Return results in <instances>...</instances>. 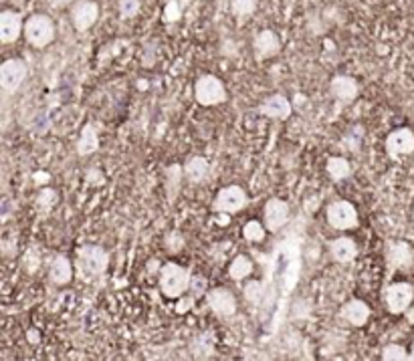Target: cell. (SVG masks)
I'll return each instance as SVG.
<instances>
[{
	"mask_svg": "<svg viewBox=\"0 0 414 361\" xmlns=\"http://www.w3.org/2000/svg\"><path fill=\"white\" fill-rule=\"evenodd\" d=\"M386 263L390 271H406L414 263V250L404 240H392L386 244Z\"/></svg>",
	"mask_w": 414,
	"mask_h": 361,
	"instance_id": "9",
	"label": "cell"
},
{
	"mask_svg": "<svg viewBox=\"0 0 414 361\" xmlns=\"http://www.w3.org/2000/svg\"><path fill=\"white\" fill-rule=\"evenodd\" d=\"M410 360L414 361V343H413V348H410Z\"/></svg>",
	"mask_w": 414,
	"mask_h": 361,
	"instance_id": "39",
	"label": "cell"
},
{
	"mask_svg": "<svg viewBox=\"0 0 414 361\" xmlns=\"http://www.w3.org/2000/svg\"><path fill=\"white\" fill-rule=\"evenodd\" d=\"M414 152V134L408 127L394 129L386 138V153L390 160H400L402 155H408Z\"/></svg>",
	"mask_w": 414,
	"mask_h": 361,
	"instance_id": "11",
	"label": "cell"
},
{
	"mask_svg": "<svg viewBox=\"0 0 414 361\" xmlns=\"http://www.w3.org/2000/svg\"><path fill=\"white\" fill-rule=\"evenodd\" d=\"M194 99L204 107H215L227 101V89L215 75H202L194 83Z\"/></svg>",
	"mask_w": 414,
	"mask_h": 361,
	"instance_id": "4",
	"label": "cell"
},
{
	"mask_svg": "<svg viewBox=\"0 0 414 361\" xmlns=\"http://www.w3.org/2000/svg\"><path fill=\"white\" fill-rule=\"evenodd\" d=\"M414 301V287L410 283H392L384 292V307L392 315H402L408 313Z\"/></svg>",
	"mask_w": 414,
	"mask_h": 361,
	"instance_id": "5",
	"label": "cell"
},
{
	"mask_svg": "<svg viewBox=\"0 0 414 361\" xmlns=\"http://www.w3.org/2000/svg\"><path fill=\"white\" fill-rule=\"evenodd\" d=\"M253 51H255V59L257 61H267L275 57L279 51H281V39L279 35L271 30V28H265L261 30L255 41H253Z\"/></svg>",
	"mask_w": 414,
	"mask_h": 361,
	"instance_id": "13",
	"label": "cell"
},
{
	"mask_svg": "<svg viewBox=\"0 0 414 361\" xmlns=\"http://www.w3.org/2000/svg\"><path fill=\"white\" fill-rule=\"evenodd\" d=\"M265 232H267V226H265V223H259V220H249L243 228V237L249 242L265 240Z\"/></svg>",
	"mask_w": 414,
	"mask_h": 361,
	"instance_id": "26",
	"label": "cell"
},
{
	"mask_svg": "<svg viewBox=\"0 0 414 361\" xmlns=\"http://www.w3.org/2000/svg\"><path fill=\"white\" fill-rule=\"evenodd\" d=\"M100 18V6L93 0H75L71 6L73 27L79 32H85L93 27Z\"/></svg>",
	"mask_w": 414,
	"mask_h": 361,
	"instance_id": "10",
	"label": "cell"
},
{
	"mask_svg": "<svg viewBox=\"0 0 414 361\" xmlns=\"http://www.w3.org/2000/svg\"><path fill=\"white\" fill-rule=\"evenodd\" d=\"M208 162L204 160V158H200V155H192L188 162L184 164V176L188 178V182H192V184H200V182L206 180V176H208Z\"/></svg>",
	"mask_w": 414,
	"mask_h": 361,
	"instance_id": "22",
	"label": "cell"
},
{
	"mask_svg": "<svg viewBox=\"0 0 414 361\" xmlns=\"http://www.w3.org/2000/svg\"><path fill=\"white\" fill-rule=\"evenodd\" d=\"M261 113L265 117H269V119L283 122V119H287L291 115V103H289V99L285 95H271V97H267L263 101Z\"/></svg>",
	"mask_w": 414,
	"mask_h": 361,
	"instance_id": "18",
	"label": "cell"
},
{
	"mask_svg": "<svg viewBox=\"0 0 414 361\" xmlns=\"http://www.w3.org/2000/svg\"><path fill=\"white\" fill-rule=\"evenodd\" d=\"M85 180H87V184H91V186H103V184H105L103 172H101V170H97V167H89V170H87Z\"/></svg>",
	"mask_w": 414,
	"mask_h": 361,
	"instance_id": "35",
	"label": "cell"
},
{
	"mask_svg": "<svg viewBox=\"0 0 414 361\" xmlns=\"http://www.w3.org/2000/svg\"><path fill=\"white\" fill-rule=\"evenodd\" d=\"M49 180V174H45V172H39L37 176H35V182H47Z\"/></svg>",
	"mask_w": 414,
	"mask_h": 361,
	"instance_id": "38",
	"label": "cell"
},
{
	"mask_svg": "<svg viewBox=\"0 0 414 361\" xmlns=\"http://www.w3.org/2000/svg\"><path fill=\"white\" fill-rule=\"evenodd\" d=\"M182 172H184V167L180 166H170L168 167V172H166V190L170 192V200L174 198V194L178 192V188H180Z\"/></svg>",
	"mask_w": 414,
	"mask_h": 361,
	"instance_id": "28",
	"label": "cell"
},
{
	"mask_svg": "<svg viewBox=\"0 0 414 361\" xmlns=\"http://www.w3.org/2000/svg\"><path fill=\"white\" fill-rule=\"evenodd\" d=\"M413 220H414V214H413Z\"/></svg>",
	"mask_w": 414,
	"mask_h": 361,
	"instance_id": "40",
	"label": "cell"
},
{
	"mask_svg": "<svg viewBox=\"0 0 414 361\" xmlns=\"http://www.w3.org/2000/svg\"><path fill=\"white\" fill-rule=\"evenodd\" d=\"M206 292H208L206 278L192 277V280H190V287H188V297H190L192 301H199L200 297H206Z\"/></svg>",
	"mask_w": 414,
	"mask_h": 361,
	"instance_id": "30",
	"label": "cell"
},
{
	"mask_svg": "<svg viewBox=\"0 0 414 361\" xmlns=\"http://www.w3.org/2000/svg\"><path fill=\"white\" fill-rule=\"evenodd\" d=\"M343 321H348L354 327H364L370 319V307L366 305L362 299H350L340 311Z\"/></svg>",
	"mask_w": 414,
	"mask_h": 361,
	"instance_id": "16",
	"label": "cell"
},
{
	"mask_svg": "<svg viewBox=\"0 0 414 361\" xmlns=\"http://www.w3.org/2000/svg\"><path fill=\"white\" fill-rule=\"evenodd\" d=\"M190 271L176 263H166L160 271V291L168 299H182L190 287Z\"/></svg>",
	"mask_w": 414,
	"mask_h": 361,
	"instance_id": "2",
	"label": "cell"
},
{
	"mask_svg": "<svg viewBox=\"0 0 414 361\" xmlns=\"http://www.w3.org/2000/svg\"><path fill=\"white\" fill-rule=\"evenodd\" d=\"M39 263H41V256H39V250L37 249H29L27 254H25V266L29 273H35L39 268Z\"/></svg>",
	"mask_w": 414,
	"mask_h": 361,
	"instance_id": "34",
	"label": "cell"
},
{
	"mask_svg": "<svg viewBox=\"0 0 414 361\" xmlns=\"http://www.w3.org/2000/svg\"><path fill=\"white\" fill-rule=\"evenodd\" d=\"M329 91L340 101H354L360 93V87H357L356 79H352L348 75H336L329 83Z\"/></svg>",
	"mask_w": 414,
	"mask_h": 361,
	"instance_id": "17",
	"label": "cell"
},
{
	"mask_svg": "<svg viewBox=\"0 0 414 361\" xmlns=\"http://www.w3.org/2000/svg\"><path fill=\"white\" fill-rule=\"evenodd\" d=\"M249 204V196L241 186H227L216 194L215 202H213V210L216 214H237Z\"/></svg>",
	"mask_w": 414,
	"mask_h": 361,
	"instance_id": "6",
	"label": "cell"
},
{
	"mask_svg": "<svg viewBox=\"0 0 414 361\" xmlns=\"http://www.w3.org/2000/svg\"><path fill=\"white\" fill-rule=\"evenodd\" d=\"M100 148V134L93 124H87L81 131V138L77 141V153L79 155H91Z\"/></svg>",
	"mask_w": 414,
	"mask_h": 361,
	"instance_id": "21",
	"label": "cell"
},
{
	"mask_svg": "<svg viewBox=\"0 0 414 361\" xmlns=\"http://www.w3.org/2000/svg\"><path fill=\"white\" fill-rule=\"evenodd\" d=\"M326 172H328V176L333 182H342L345 178H350L352 166H350V162L345 158L333 155V158H329L328 164H326Z\"/></svg>",
	"mask_w": 414,
	"mask_h": 361,
	"instance_id": "23",
	"label": "cell"
},
{
	"mask_svg": "<svg viewBox=\"0 0 414 361\" xmlns=\"http://www.w3.org/2000/svg\"><path fill=\"white\" fill-rule=\"evenodd\" d=\"M20 35H25L23 16L16 11H4L0 14V41L4 45L16 42L20 39Z\"/></svg>",
	"mask_w": 414,
	"mask_h": 361,
	"instance_id": "15",
	"label": "cell"
},
{
	"mask_svg": "<svg viewBox=\"0 0 414 361\" xmlns=\"http://www.w3.org/2000/svg\"><path fill=\"white\" fill-rule=\"evenodd\" d=\"M57 200H59V196L53 188H45L43 192L39 194V198H37V204H39L41 208L51 210L55 204H57Z\"/></svg>",
	"mask_w": 414,
	"mask_h": 361,
	"instance_id": "32",
	"label": "cell"
},
{
	"mask_svg": "<svg viewBox=\"0 0 414 361\" xmlns=\"http://www.w3.org/2000/svg\"><path fill=\"white\" fill-rule=\"evenodd\" d=\"M382 360L384 361H406L410 360V351L398 343H388L382 348Z\"/></svg>",
	"mask_w": 414,
	"mask_h": 361,
	"instance_id": "27",
	"label": "cell"
},
{
	"mask_svg": "<svg viewBox=\"0 0 414 361\" xmlns=\"http://www.w3.org/2000/svg\"><path fill=\"white\" fill-rule=\"evenodd\" d=\"M110 266V254L105 250L97 247V244H87L81 247L77 252V261H75V268L81 280H95L101 277Z\"/></svg>",
	"mask_w": 414,
	"mask_h": 361,
	"instance_id": "1",
	"label": "cell"
},
{
	"mask_svg": "<svg viewBox=\"0 0 414 361\" xmlns=\"http://www.w3.org/2000/svg\"><path fill=\"white\" fill-rule=\"evenodd\" d=\"M140 8H142L140 0H119V14H122V18H134L136 14L140 13Z\"/></svg>",
	"mask_w": 414,
	"mask_h": 361,
	"instance_id": "31",
	"label": "cell"
},
{
	"mask_svg": "<svg viewBox=\"0 0 414 361\" xmlns=\"http://www.w3.org/2000/svg\"><path fill=\"white\" fill-rule=\"evenodd\" d=\"M182 11H184V4L178 2V0H168L166 6H164V20L166 23H178L182 18Z\"/></svg>",
	"mask_w": 414,
	"mask_h": 361,
	"instance_id": "29",
	"label": "cell"
},
{
	"mask_svg": "<svg viewBox=\"0 0 414 361\" xmlns=\"http://www.w3.org/2000/svg\"><path fill=\"white\" fill-rule=\"evenodd\" d=\"M27 63L23 59H8L0 65V87L6 93H15L27 79Z\"/></svg>",
	"mask_w": 414,
	"mask_h": 361,
	"instance_id": "8",
	"label": "cell"
},
{
	"mask_svg": "<svg viewBox=\"0 0 414 361\" xmlns=\"http://www.w3.org/2000/svg\"><path fill=\"white\" fill-rule=\"evenodd\" d=\"M257 11V0H230V13L239 25L247 23Z\"/></svg>",
	"mask_w": 414,
	"mask_h": 361,
	"instance_id": "24",
	"label": "cell"
},
{
	"mask_svg": "<svg viewBox=\"0 0 414 361\" xmlns=\"http://www.w3.org/2000/svg\"><path fill=\"white\" fill-rule=\"evenodd\" d=\"M206 303L218 317H232L237 313V299L225 287H216L206 292Z\"/></svg>",
	"mask_w": 414,
	"mask_h": 361,
	"instance_id": "12",
	"label": "cell"
},
{
	"mask_svg": "<svg viewBox=\"0 0 414 361\" xmlns=\"http://www.w3.org/2000/svg\"><path fill=\"white\" fill-rule=\"evenodd\" d=\"M55 23L49 14H30L25 20V39L35 49H45L55 41Z\"/></svg>",
	"mask_w": 414,
	"mask_h": 361,
	"instance_id": "3",
	"label": "cell"
},
{
	"mask_svg": "<svg viewBox=\"0 0 414 361\" xmlns=\"http://www.w3.org/2000/svg\"><path fill=\"white\" fill-rule=\"evenodd\" d=\"M251 273H253V263H251V259L244 256V254L235 256V261H232L229 266L230 278H232V280H243V278L249 277Z\"/></svg>",
	"mask_w": 414,
	"mask_h": 361,
	"instance_id": "25",
	"label": "cell"
},
{
	"mask_svg": "<svg viewBox=\"0 0 414 361\" xmlns=\"http://www.w3.org/2000/svg\"><path fill=\"white\" fill-rule=\"evenodd\" d=\"M329 254H331V259H333L336 263H340V264L352 263L357 254L356 242L348 237L336 238V240H331V244H329Z\"/></svg>",
	"mask_w": 414,
	"mask_h": 361,
	"instance_id": "19",
	"label": "cell"
},
{
	"mask_svg": "<svg viewBox=\"0 0 414 361\" xmlns=\"http://www.w3.org/2000/svg\"><path fill=\"white\" fill-rule=\"evenodd\" d=\"M289 220V204L281 198H271L265 204V226L269 232H279Z\"/></svg>",
	"mask_w": 414,
	"mask_h": 361,
	"instance_id": "14",
	"label": "cell"
},
{
	"mask_svg": "<svg viewBox=\"0 0 414 361\" xmlns=\"http://www.w3.org/2000/svg\"><path fill=\"white\" fill-rule=\"evenodd\" d=\"M49 277H51V280H53L55 285H59V287L69 285V283L73 280L71 261H69L67 256H63V254L53 256V261H51V268H49Z\"/></svg>",
	"mask_w": 414,
	"mask_h": 361,
	"instance_id": "20",
	"label": "cell"
},
{
	"mask_svg": "<svg viewBox=\"0 0 414 361\" xmlns=\"http://www.w3.org/2000/svg\"><path fill=\"white\" fill-rule=\"evenodd\" d=\"M166 247L170 249V252H178V250L184 249V238H182V235H178V232H172V235H168Z\"/></svg>",
	"mask_w": 414,
	"mask_h": 361,
	"instance_id": "36",
	"label": "cell"
},
{
	"mask_svg": "<svg viewBox=\"0 0 414 361\" xmlns=\"http://www.w3.org/2000/svg\"><path fill=\"white\" fill-rule=\"evenodd\" d=\"M27 339H29V343L37 345V343L41 341V335H39V331H37V329H29V331H27Z\"/></svg>",
	"mask_w": 414,
	"mask_h": 361,
	"instance_id": "37",
	"label": "cell"
},
{
	"mask_svg": "<svg viewBox=\"0 0 414 361\" xmlns=\"http://www.w3.org/2000/svg\"><path fill=\"white\" fill-rule=\"evenodd\" d=\"M328 224L336 230H352L357 226L356 206L348 200H336L328 206Z\"/></svg>",
	"mask_w": 414,
	"mask_h": 361,
	"instance_id": "7",
	"label": "cell"
},
{
	"mask_svg": "<svg viewBox=\"0 0 414 361\" xmlns=\"http://www.w3.org/2000/svg\"><path fill=\"white\" fill-rule=\"evenodd\" d=\"M261 292H263V285L259 280H251V283L244 285V299L251 301V303H259Z\"/></svg>",
	"mask_w": 414,
	"mask_h": 361,
	"instance_id": "33",
	"label": "cell"
}]
</instances>
